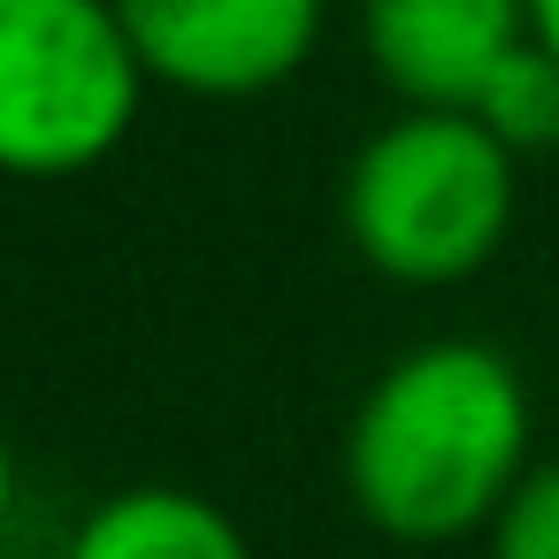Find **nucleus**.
<instances>
[{
    "label": "nucleus",
    "mask_w": 559,
    "mask_h": 559,
    "mask_svg": "<svg viewBox=\"0 0 559 559\" xmlns=\"http://www.w3.org/2000/svg\"><path fill=\"white\" fill-rule=\"evenodd\" d=\"M536 414L521 368L483 337L406 345L345 421V498L391 544L490 536L536 467Z\"/></svg>",
    "instance_id": "nucleus-1"
},
{
    "label": "nucleus",
    "mask_w": 559,
    "mask_h": 559,
    "mask_svg": "<svg viewBox=\"0 0 559 559\" xmlns=\"http://www.w3.org/2000/svg\"><path fill=\"white\" fill-rule=\"evenodd\" d=\"M521 207V154L467 108H406L368 131L337 185L345 246L406 292L467 284L498 261Z\"/></svg>",
    "instance_id": "nucleus-2"
},
{
    "label": "nucleus",
    "mask_w": 559,
    "mask_h": 559,
    "mask_svg": "<svg viewBox=\"0 0 559 559\" xmlns=\"http://www.w3.org/2000/svg\"><path fill=\"white\" fill-rule=\"evenodd\" d=\"M154 70L116 0H0V162L24 185L100 169L146 116Z\"/></svg>",
    "instance_id": "nucleus-3"
},
{
    "label": "nucleus",
    "mask_w": 559,
    "mask_h": 559,
    "mask_svg": "<svg viewBox=\"0 0 559 559\" xmlns=\"http://www.w3.org/2000/svg\"><path fill=\"white\" fill-rule=\"evenodd\" d=\"M154 85L185 100H261L292 85L330 32V0H116Z\"/></svg>",
    "instance_id": "nucleus-4"
},
{
    "label": "nucleus",
    "mask_w": 559,
    "mask_h": 559,
    "mask_svg": "<svg viewBox=\"0 0 559 559\" xmlns=\"http://www.w3.org/2000/svg\"><path fill=\"white\" fill-rule=\"evenodd\" d=\"M528 39V0H360V47L406 108H475Z\"/></svg>",
    "instance_id": "nucleus-5"
},
{
    "label": "nucleus",
    "mask_w": 559,
    "mask_h": 559,
    "mask_svg": "<svg viewBox=\"0 0 559 559\" xmlns=\"http://www.w3.org/2000/svg\"><path fill=\"white\" fill-rule=\"evenodd\" d=\"M62 559H253V536L185 483H131L78 513Z\"/></svg>",
    "instance_id": "nucleus-6"
},
{
    "label": "nucleus",
    "mask_w": 559,
    "mask_h": 559,
    "mask_svg": "<svg viewBox=\"0 0 559 559\" xmlns=\"http://www.w3.org/2000/svg\"><path fill=\"white\" fill-rule=\"evenodd\" d=\"M467 116H475L498 146H513V154L559 146V55L528 39V47L483 85V100H475Z\"/></svg>",
    "instance_id": "nucleus-7"
},
{
    "label": "nucleus",
    "mask_w": 559,
    "mask_h": 559,
    "mask_svg": "<svg viewBox=\"0 0 559 559\" xmlns=\"http://www.w3.org/2000/svg\"><path fill=\"white\" fill-rule=\"evenodd\" d=\"M490 559H559V460H536L528 483L490 521Z\"/></svg>",
    "instance_id": "nucleus-8"
},
{
    "label": "nucleus",
    "mask_w": 559,
    "mask_h": 559,
    "mask_svg": "<svg viewBox=\"0 0 559 559\" xmlns=\"http://www.w3.org/2000/svg\"><path fill=\"white\" fill-rule=\"evenodd\" d=\"M528 16H536V47L559 55V0H528Z\"/></svg>",
    "instance_id": "nucleus-9"
}]
</instances>
